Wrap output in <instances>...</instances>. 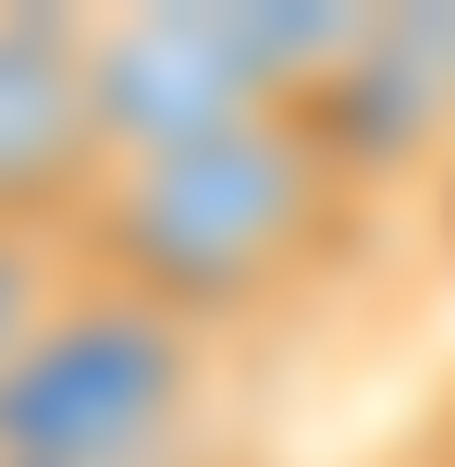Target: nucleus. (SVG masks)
I'll list each match as a JSON object with an SVG mask.
<instances>
[{
    "mask_svg": "<svg viewBox=\"0 0 455 467\" xmlns=\"http://www.w3.org/2000/svg\"><path fill=\"white\" fill-rule=\"evenodd\" d=\"M222 345L74 271L0 369V467H197Z\"/></svg>",
    "mask_w": 455,
    "mask_h": 467,
    "instance_id": "obj_2",
    "label": "nucleus"
},
{
    "mask_svg": "<svg viewBox=\"0 0 455 467\" xmlns=\"http://www.w3.org/2000/svg\"><path fill=\"white\" fill-rule=\"evenodd\" d=\"M62 283H74V246H49V234H13V222H0V369H13V345L62 307Z\"/></svg>",
    "mask_w": 455,
    "mask_h": 467,
    "instance_id": "obj_4",
    "label": "nucleus"
},
{
    "mask_svg": "<svg viewBox=\"0 0 455 467\" xmlns=\"http://www.w3.org/2000/svg\"><path fill=\"white\" fill-rule=\"evenodd\" d=\"M419 455H431V467H455V406H443L431 431H419Z\"/></svg>",
    "mask_w": 455,
    "mask_h": 467,
    "instance_id": "obj_5",
    "label": "nucleus"
},
{
    "mask_svg": "<svg viewBox=\"0 0 455 467\" xmlns=\"http://www.w3.org/2000/svg\"><path fill=\"white\" fill-rule=\"evenodd\" d=\"M407 467H431V455H407Z\"/></svg>",
    "mask_w": 455,
    "mask_h": 467,
    "instance_id": "obj_6",
    "label": "nucleus"
},
{
    "mask_svg": "<svg viewBox=\"0 0 455 467\" xmlns=\"http://www.w3.org/2000/svg\"><path fill=\"white\" fill-rule=\"evenodd\" d=\"M345 234H357L345 161L295 111H271V123H234V136H197V148L111 161L62 246L87 283H111V296H136V307L222 345V332L295 307L333 271Z\"/></svg>",
    "mask_w": 455,
    "mask_h": 467,
    "instance_id": "obj_1",
    "label": "nucleus"
},
{
    "mask_svg": "<svg viewBox=\"0 0 455 467\" xmlns=\"http://www.w3.org/2000/svg\"><path fill=\"white\" fill-rule=\"evenodd\" d=\"M98 172H111V136H98L87 13H0V222L62 246Z\"/></svg>",
    "mask_w": 455,
    "mask_h": 467,
    "instance_id": "obj_3",
    "label": "nucleus"
}]
</instances>
